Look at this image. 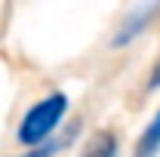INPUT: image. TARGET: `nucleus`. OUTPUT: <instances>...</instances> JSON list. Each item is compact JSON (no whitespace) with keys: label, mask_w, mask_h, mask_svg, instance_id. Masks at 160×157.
Returning a JSON list of instances; mask_svg holds the SVG:
<instances>
[{"label":"nucleus","mask_w":160,"mask_h":157,"mask_svg":"<svg viewBox=\"0 0 160 157\" xmlns=\"http://www.w3.org/2000/svg\"><path fill=\"white\" fill-rule=\"evenodd\" d=\"M68 111H71V96H68V93L52 89V93L40 96L37 102L22 114L19 126H16V145L25 151V148H37L43 142L56 139L62 129H65Z\"/></svg>","instance_id":"1"},{"label":"nucleus","mask_w":160,"mask_h":157,"mask_svg":"<svg viewBox=\"0 0 160 157\" xmlns=\"http://www.w3.org/2000/svg\"><path fill=\"white\" fill-rule=\"evenodd\" d=\"M157 19H160V0H139V3L123 16V22L117 25V31H114V37H111V46H114V49H123V46L136 43Z\"/></svg>","instance_id":"2"},{"label":"nucleus","mask_w":160,"mask_h":157,"mask_svg":"<svg viewBox=\"0 0 160 157\" xmlns=\"http://www.w3.org/2000/svg\"><path fill=\"white\" fill-rule=\"evenodd\" d=\"M77 136H80V123H71V126H65L56 139L43 142V145H37V148H25V151H19L16 157H59V154H65V151L77 142Z\"/></svg>","instance_id":"3"},{"label":"nucleus","mask_w":160,"mask_h":157,"mask_svg":"<svg viewBox=\"0 0 160 157\" xmlns=\"http://www.w3.org/2000/svg\"><path fill=\"white\" fill-rule=\"evenodd\" d=\"M129 157H160V108L151 114V120L142 126V133H139V139H136Z\"/></svg>","instance_id":"4"},{"label":"nucleus","mask_w":160,"mask_h":157,"mask_svg":"<svg viewBox=\"0 0 160 157\" xmlns=\"http://www.w3.org/2000/svg\"><path fill=\"white\" fill-rule=\"evenodd\" d=\"M80 157H120V136L114 129H99L86 139Z\"/></svg>","instance_id":"5"},{"label":"nucleus","mask_w":160,"mask_h":157,"mask_svg":"<svg viewBox=\"0 0 160 157\" xmlns=\"http://www.w3.org/2000/svg\"><path fill=\"white\" fill-rule=\"evenodd\" d=\"M160 89V56L154 59L151 71H148V80H145V93H157Z\"/></svg>","instance_id":"6"}]
</instances>
